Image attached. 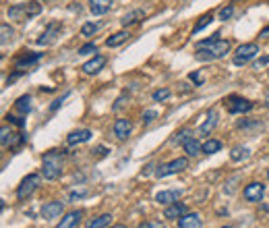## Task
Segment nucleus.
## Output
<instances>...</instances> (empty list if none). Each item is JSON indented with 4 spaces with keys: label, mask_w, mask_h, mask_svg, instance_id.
<instances>
[{
    "label": "nucleus",
    "mask_w": 269,
    "mask_h": 228,
    "mask_svg": "<svg viewBox=\"0 0 269 228\" xmlns=\"http://www.w3.org/2000/svg\"><path fill=\"white\" fill-rule=\"evenodd\" d=\"M197 54L195 58L201 60V62H212V60H218V58H224L226 52L230 50V42L228 40H222L220 34H214L212 38L207 40H201L197 46H195Z\"/></svg>",
    "instance_id": "obj_1"
},
{
    "label": "nucleus",
    "mask_w": 269,
    "mask_h": 228,
    "mask_svg": "<svg viewBox=\"0 0 269 228\" xmlns=\"http://www.w3.org/2000/svg\"><path fill=\"white\" fill-rule=\"evenodd\" d=\"M65 166V151L63 149H50L42 158V174L46 181H56L63 174Z\"/></svg>",
    "instance_id": "obj_2"
},
{
    "label": "nucleus",
    "mask_w": 269,
    "mask_h": 228,
    "mask_svg": "<svg viewBox=\"0 0 269 228\" xmlns=\"http://www.w3.org/2000/svg\"><path fill=\"white\" fill-rule=\"evenodd\" d=\"M42 13V5L38 3H27V5H17V7H11L9 9V19H15V21H27L36 15Z\"/></svg>",
    "instance_id": "obj_3"
},
{
    "label": "nucleus",
    "mask_w": 269,
    "mask_h": 228,
    "mask_svg": "<svg viewBox=\"0 0 269 228\" xmlns=\"http://www.w3.org/2000/svg\"><path fill=\"white\" fill-rule=\"evenodd\" d=\"M224 106L230 114H245V112H251L255 108V104L251 100H245L241 95H228L224 100Z\"/></svg>",
    "instance_id": "obj_4"
},
{
    "label": "nucleus",
    "mask_w": 269,
    "mask_h": 228,
    "mask_svg": "<svg viewBox=\"0 0 269 228\" xmlns=\"http://www.w3.org/2000/svg\"><path fill=\"white\" fill-rule=\"evenodd\" d=\"M40 183H42V176H40V174H27V176L21 181L19 189H17V199L23 201V199H27V197H32L34 191L40 189Z\"/></svg>",
    "instance_id": "obj_5"
},
{
    "label": "nucleus",
    "mask_w": 269,
    "mask_h": 228,
    "mask_svg": "<svg viewBox=\"0 0 269 228\" xmlns=\"http://www.w3.org/2000/svg\"><path fill=\"white\" fill-rule=\"evenodd\" d=\"M189 168V160L187 158H176L168 164H162L158 170H156V176L158 179H166V176H172V174H178Z\"/></svg>",
    "instance_id": "obj_6"
},
{
    "label": "nucleus",
    "mask_w": 269,
    "mask_h": 228,
    "mask_svg": "<svg viewBox=\"0 0 269 228\" xmlns=\"http://www.w3.org/2000/svg\"><path fill=\"white\" fill-rule=\"evenodd\" d=\"M257 54H259V46L249 42V44L238 46V50L234 52V58H232V62L236 64V67H243V64H247L249 60H253Z\"/></svg>",
    "instance_id": "obj_7"
},
{
    "label": "nucleus",
    "mask_w": 269,
    "mask_h": 228,
    "mask_svg": "<svg viewBox=\"0 0 269 228\" xmlns=\"http://www.w3.org/2000/svg\"><path fill=\"white\" fill-rule=\"evenodd\" d=\"M23 141H25L23 133H15L7 124L0 129V143H3V147H15V145H21Z\"/></svg>",
    "instance_id": "obj_8"
},
{
    "label": "nucleus",
    "mask_w": 269,
    "mask_h": 228,
    "mask_svg": "<svg viewBox=\"0 0 269 228\" xmlns=\"http://www.w3.org/2000/svg\"><path fill=\"white\" fill-rule=\"evenodd\" d=\"M61 29H63V25L58 23V21H50L48 27H46V31L42 34V38H38V44H40V46H50V44H54L56 38L61 36Z\"/></svg>",
    "instance_id": "obj_9"
},
{
    "label": "nucleus",
    "mask_w": 269,
    "mask_h": 228,
    "mask_svg": "<svg viewBox=\"0 0 269 228\" xmlns=\"http://www.w3.org/2000/svg\"><path fill=\"white\" fill-rule=\"evenodd\" d=\"M263 195H265V185L263 183H251L243 191V197L251 204H259L263 199Z\"/></svg>",
    "instance_id": "obj_10"
},
{
    "label": "nucleus",
    "mask_w": 269,
    "mask_h": 228,
    "mask_svg": "<svg viewBox=\"0 0 269 228\" xmlns=\"http://www.w3.org/2000/svg\"><path fill=\"white\" fill-rule=\"evenodd\" d=\"M42 58H44V52H36V54H27V52H25L21 58L15 60V69L21 71V73H25L29 67H34V64L40 62Z\"/></svg>",
    "instance_id": "obj_11"
},
{
    "label": "nucleus",
    "mask_w": 269,
    "mask_h": 228,
    "mask_svg": "<svg viewBox=\"0 0 269 228\" xmlns=\"http://www.w3.org/2000/svg\"><path fill=\"white\" fill-rule=\"evenodd\" d=\"M63 212H65V204L63 201H48L42 208V218L44 220H56V218L63 216Z\"/></svg>",
    "instance_id": "obj_12"
},
{
    "label": "nucleus",
    "mask_w": 269,
    "mask_h": 228,
    "mask_svg": "<svg viewBox=\"0 0 269 228\" xmlns=\"http://www.w3.org/2000/svg\"><path fill=\"white\" fill-rule=\"evenodd\" d=\"M131 129H133V122L129 120V118H118L116 122H114V135H116V139L118 141H125L129 135H131Z\"/></svg>",
    "instance_id": "obj_13"
},
{
    "label": "nucleus",
    "mask_w": 269,
    "mask_h": 228,
    "mask_svg": "<svg viewBox=\"0 0 269 228\" xmlns=\"http://www.w3.org/2000/svg\"><path fill=\"white\" fill-rule=\"evenodd\" d=\"M181 195H183V191H181V189H168V191H160V193L156 195V201H158L160 206H172L174 201H178V199H181Z\"/></svg>",
    "instance_id": "obj_14"
},
{
    "label": "nucleus",
    "mask_w": 269,
    "mask_h": 228,
    "mask_svg": "<svg viewBox=\"0 0 269 228\" xmlns=\"http://www.w3.org/2000/svg\"><path fill=\"white\" fill-rule=\"evenodd\" d=\"M104 64H106V58L104 56H94L92 60H87L85 64H83V73L85 75H96V73H100L102 69H104Z\"/></svg>",
    "instance_id": "obj_15"
},
{
    "label": "nucleus",
    "mask_w": 269,
    "mask_h": 228,
    "mask_svg": "<svg viewBox=\"0 0 269 228\" xmlns=\"http://www.w3.org/2000/svg\"><path fill=\"white\" fill-rule=\"evenodd\" d=\"M201 226H203V220H201V214L197 212L178 218V228H201Z\"/></svg>",
    "instance_id": "obj_16"
},
{
    "label": "nucleus",
    "mask_w": 269,
    "mask_h": 228,
    "mask_svg": "<svg viewBox=\"0 0 269 228\" xmlns=\"http://www.w3.org/2000/svg\"><path fill=\"white\" fill-rule=\"evenodd\" d=\"M83 218V212L81 210H75V212H69L65 218H61V224H58L56 228H77L79 222Z\"/></svg>",
    "instance_id": "obj_17"
},
{
    "label": "nucleus",
    "mask_w": 269,
    "mask_h": 228,
    "mask_svg": "<svg viewBox=\"0 0 269 228\" xmlns=\"http://www.w3.org/2000/svg\"><path fill=\"white\" fill-rule=\"evenodd\" d=\"M92 131L89 129H79V131H73V133H69V137H67V143L69 145H79V143H85V141H89L92 139Z\"/></svg>",
    "instance_id": "obj_18"
},
{
    "label": "nucleus",
    "mask_w": 269,
    "mask_h": 228,
    "mask_svg": "<svg viewBox=\"0 0 269 228\" xmlns=\"http://www.w3.org/2000/svg\"><path fill=\"white\" fill-rule=\"evenodd\" d=\"M185 214H187V206L181 201H174L172 206H166V210H164V218H168V220L183 218Z\"/></svg>",
    "instance_id": "obj_19"
},
{
    "label": "nucleus",
    "mask_w": 269,
    "mask_h": 228,
    "mask_svg": "<svg viewBox=\"0 0 269 228\" xmlns=\"http://www.w3.org/2000/svg\"><path fill=\"white\" fill-rule=\"evenodd\" d=\"M216 124H218V112L216 110H209V114H207V120L199 126V135H203V137H207L209 133L216 129Z\"/></svg>",
    "instance_id": "obj_20"
},
{
    "label": "nucleus",
    "mask_w": 269,
    "mask_h": 228,
    "mask_svg": "<svg viewBox=\"0 0 269 228\" xmlns=\"http://www.w3.org/2000/svg\"><path fill=\"white\" fill-rule=\"evenodd\" d=\"M143 19H145V13H143L141 9H135V11L127 13V15L121 19V23H123V27H131V25H137V23H141Z\"/></svg>",
    "instance_id": "obj_21"
},
{
    "label": "nucleus",
    "mask_w": 269,
    "mask_h": 228,
    "mask_svg": "<svg viewBox=\"0 0 269 228\" xmlns=\"http://www.w3.org/2000/svg\"><path fill=\"white\" fill-rule=\"evenodd\" d=\"M15 110L21 116H27L29 112H32V95H21L19 100L15 102Z\"/></svg>",
    "instance_id": "obj_22"
},
{
    "label": "nucleus",
    "mask_w": 269,
    "mask_h": 228,
    "mask_svg": "<svg viewBox=\"0 0 269 228\" xmlns=\"http://www.w3.org/2000/svg\"><path fill=\"white\" fill-rule=\"evenodd\" d=\"M112 214H102V216H98V218H94L92 222L87 224V228H110L112 226Z\"/></svg>",
    "instance_id": "obj_23"
},
{
    "label": "nucleus",
    "mask_w": 269,
    "mask_h": 228,
    "mask_svg": "<svg viewBox=\"0 0 269 228\" xmlns=\"http://www.w3.org/2000/svg\"><path fill=\"white\" fill-rule=\"evenodd\" d=\"M129 38H131L129 31H118V34H114V36H110V38L106 40V46H108V48H116V46L125 44Z\"/></svg>",
    "instance_id": "obj_24"
},
{
    "label": "nucleus",
    "mask_w": 269,
    "mask_h": 228,
    "mask_svg": "<svg viewBox=\"0 0 269 228\" xmlns=\"http://www.w3.org/2000/svg\"><path fill=\"white\" fill-rule=\"evenodd\" d=\"M89 9L94 15H104L110 11V0H89Z\"/></svg>",
    "instance_id": "obj_25"
},
{
    "label": "nucleus",
    "mask_w": 269,
    "mask_h": 228,
    "mask_svg": "<svg viewBox=\"0 0 269 228\" xmlns=\"http://www.w3.org/2000/svg\"><path fill=\"white\" fill-rule=\"evenodd\" d=\"M183 147H185V151H187V156H191V158H197L201 151H203V145H199V141L197 139H189V141H185L183 143Z\"/></svg>",
    "instance_id": "obj_26"
},
{
    "label": "nucleus",
    "mask_w": 269,
    "mask_h": 228,
    "mask_svg": "<svg viewBox=\"0 0 269 228\" xmlns=\"http://www.w3.org/2000/svg\"><path fill=\"white\" fill-rule=\"evenodd\" d=\"M193 137V131L189 126H185V129H181L178 133H174V137L170 139V143H176V145H181V143H185V141H189Z\"/></svg>",
    "instance_id": "obj_27"
},
{
    "label": "nucleus",
    "mask_w": 269,
    "mask_h": 228,
    "mask_svg": "<svg viewBox=\"0 0 269 228\" xmlns=\"http://www.w3.org/2000/svg\"><path fill=\"white\" fill-rule=\"evenodd\" d=\"M249 156H251V149H249V147H241V145L234 147V149L230 151V160H232V162H243V160H247Z\"/></svg>",
    "instance_id": "obj_28"
},
{
    "label": "nucleus",
    "mask_w": 269,
    "mask_h": 228,
    "mask_svg": "<svg viewBox=\"0 0 269 228\" xmlns=\"http://www.w3.org/2000/svg\"><path fill=\"white\" fill-rule=\"evenodd\" d=\"M220 149H222V141H218V139H207L203 143V154H207V156L218 154Z\"/></svg>",
    "instance_id": "obj_29"
},
{
    "label": "nucleus",
    "mask_w": 269,
    "mask_h": 228,
    "mask_svg": "<svg viewBox=\"0 0 269 228\" xmlns=\"http://www.w3.org/2000/svg\"><path fill=\"white\" fill-rule=\"evenodd\" d=\"M214 21V13H205V15H201L199 17V21H197V25L193 27V34H199V31L201 29H205L209 23H212Z\"/></svg>",
    "instance_id": "obj_30"
},
{
    "label": "nucleus",
    "mask_w": 269,
    "mask_h": 228,
    "mask_svg": "<svg viewBox=\"0 0 269 228\" xmlns=\"http://www.w3.org/2000/svg\"><path fill=\"white\" fill-rule=\"evenodd\" d=\"M238 129H243L245 133L253 135V129H261V122L259 120H241L238 122Z\"/></svg>",
    "instance_id": "obj_31"
},
{
    "label": "nucleus",
    "mask_w": 269,
    "mask_h": 228,
    "mask_svg": "<svg viewBox=\"0 0 269 228\" xmlns=\"http://www.w3.org/2000/svg\"><path fill=\"white\" fill-rule=\"evenodd\" d=\"M100 27H102V23H85V25L81 27V36H83V38H92Z\"/></svg>",
    "instance_id": "obj_32"
},
{
    "label": "nucleus",
    "mask_w": 269,
    "mask_h": 228,
    "mask_svg": "<svg viewBox=\"0 0 269 228\" xmlns=\"http://www.w3.org/2000/svg\"><path fill=\"white\" fill-rule=\"evenodd\" d=\"M0 31H3V46L9 42V40H13V36H15V31L9 27V23H3V27H0Z\"/></svg>",
    "instance_id": "obj_33"
},
{
    "label": "nucleus",
    "mask_w": 269,
    "mask_h": 228,
    "mask_svg": "<svg viewBox=\"0 0 269 228\" xmlns=\"http://www.w3.org/2000/svg\"><path fill=\"white\" fill-rule=\"evenodd\" d=\"M137 228H166V224L160 222V220H145V222L139 224Z\"/></svg>",
    "instance_id": "obj_34"
},
{
    "label": "nucleus",
    "mask_w": 269,
    "mask_h": 228,
    "mask_svg": "<svg viewBox=\"0 0 269 228\" xmlns=\"http://www.w3.org/2000/svg\"><path fill=\"white\" fill-rule=\"evenodd\" d=\"M168 97H170V89H156L154 91V100L156 102H164V100H168Z\"/></svg>",
    "instance_id": "obj_35"
},
{
    "label": "nucleus",
    "mask_w": 269,
    "mask_h": 228,
    "mask_svg": "<svg viewBox=\"0 0 269 228\" xmlns=\"http://www.w3.org/2000/svg\"><path fill=\"white\" fill-rule=\"evenodd\" d=\"M69 95H71V91H65V93H63L61 97H58V100H54V104L50 106V112H56L58 108H61V106H63V102L67 100V97H69Z\"/></svg>",
    "instance_id": "obj_36"
},
{
    "label": "nucleus",
    "mask_w": 269,
    "mask_h": 228,
    "mask_svg": "<svg viewBox=\"0 0 269 228\" xmlns=\"http://www.w3.org/2000/svg\"><path fill=\"white\" fill-rule=\"evenodd\" d=\"M220 19L222 21H228V19H232V15H234V7H224V9H220Z\"/></svg>",
    "instance_id": "obj_37"
},
{
    "label": "nucleus",
    "mask_w": 269,
    "mask_h": 228,
    "mask_svg": "<svg viewBox=\"0 0 269 228\" xmlns=\"http://www.w3.org/2000/svg\"><path fill=\"white\" fill-rule=\"evenodd\" d=\"M94 52H98L96 44H85V46H81V48H79V54H83V56H87V54H94Z\"/></svg>",
    "instance_id": "obj_38"
},
{
    "label": "nucleus",
    "mask_w": 269,
    "mask_h": 228,
    "mask_svg": "<svg viewBox=\"0 0 269 228\" xmlns=\"http://www.w3.org/2000/svg\"><path fill=\"white\" fill-rule=\"evenodd\" d=\"M267 64H269V54H267V56H261L259 60H255V62H253V69H257V71H259V69L267 67Z\"/></svg>",
    "instance_id": "obj_39"
},
{
    "label": "nucleus",
    "mask_w": 269,
    "mask_h": 228,
    "mask_svg": "<svg viewBox=\"0 0 269 228\" xmlns=\"http://www.w3.org/2000/svg\"><path fill=\"white\" fill-rule=\"evenodd\" d=\"M156 116H158V112H156V110H145V112H143V122H145V124L154 122V120H156Z\"/></svg>",
    "instance_id": "obj_40"
},
{
    "label": "nucleus",
    "mask_w": 269,
    "mask_h": 228,
    "mask_svg": "<svg viewBox=\"0 0 269 228\" xmlns=\"http://www.w3.org/2000/svg\"><path fill=\"white\" fill-rule=\"evenodd\" d=\"M125 102H129V95H127V93H123L121 97H118V100H116V104H114V108H112V110H121Z\"/></svg>",
    "instance_id": "obj_41"
},
{
    "label": "nucleus",
    "mask_w": 269,
    "mask_h": 228,
    "mask_svg": "<svg viewBox=\"0 0 269 228\" xmlns=\"http://www.w3.org/2000/svg\"><path fill=\"white\" fill-rule=\"evenodd\" d=\"M189 79H191L195 85H203V75H201L199 71H197V73H191V75H189Z\"/></svg>",
    "instance_id": "obj_42"
},
{
    "label": "nucleus",
    "mask_w": 269,
    "mask_h": 228,
    "mask_svg": "<svg viewBox=\"0 0 269 228\" xmlns=\"http://www.w3.org/2000/svg\"><path fill=\"white\" fill-rule=\"evenodd\" d=\"M7 120H9V122H13V124H17V126H21V129L25 126V120H23V118H17V116H11V114H9V116H7Z\"/></svg>",
    "instance_id": "obj_43"
},
{
    "label": "nucleus",
    "mask_w": 269,
    "mask_h": 228,
    "mask_svg": "<svg viewBox=\"0 0 269 228\" xmlns=\"http://www.w3.org/2000/svg\"><path fill=\"white\" fill-rule=\"evenodd\" d=\"M261 38H269V25L261 29Z\"/></svg>",
    "instance_id": "obj_44"
},
{
    "label": "nucleus",
    "mask_w": 269,
    "mask_h": 228,
    "mask_svg": "<svg viewBox=\"0 0 269 228\" xmlns=\"http://www.w3.org/2000/svg\"><path fill=\"white\" fill-rule=\"evenodd\" d=\"M96 151H98V156H104V154H106L108 149H106L104 145H100V147H96Z\"/></svg>",
    "instance_id": "obj_45"
},
{
    "label": "nucleus",
    "mask_w": 269,
    "mask_h": 228,
    "mask_svg": "<svg viewBox=\"0 0 269 228\" xmlns=\"http://www.w3.org/2000/svg\"><path fill=\"white\" fill-rule=\"evenodd\" d=\"M83 195H85L83 191L81 193H71V199H79V197H83Z\"/></svg>",
    "instance_id": "obj_46"
},
{
    "label": "nucleus",
    "mask_w": 269,
    "mask_h": 228,
    "mask_svg": "<svg viewBox=\"0 0 269 228\" xmlns=\"http://www.w3.org/2000/svg\"><path fill=\"white\" fill-rule=\"evenodd\" d=\"M265 104H267V106H269V89H267V91H265Z\"/></svg>",
    "instance_id": "obj_47"
},
{
    "label": "nucleus",
    "mask_w": 269,
    "mask_h": 228,
    "mask_svg": "<svg viewBox=\"0 0 269 228\" xmlns=\"http://www.w3.org/2000/svg\"><path fill=\"white\" fill-rule=\"evenodd\" d=\"M110 228H127L125 224H116V226H110Z\"/></svg>",
    "instance_id": "obj_48"
},
{
    "label": "nucleus",
    "mask_w": 269,
    "mask_h": 228,
    "mask_svg": "<svg viewBox=\"0 0 269 228\" xmlns=\"http://www.w3.org/2000/svg\"><path fill=\"white\" fill-rule=\"evenodd\" d=\"M222 228H232V226H222Z\"/></svg>",
    "instance_id": "obj_49"
},
{
    "label": "nucleus",
    "mask_w": 269,
    "mask_h": 228,
    "mask_svg": "<svg viewBox=\"0 0 269 228\" xmlns=\"http://www.w3.org/2000/svg\"><path fill=\"white\" fill-rule=\"evenodd\" d=\"M267 179H269V170H267Z\"/></svg>",
    "instance_id": "obj_50"
},
{
    "label": "nucleus",
    "mask_w": 269,
    "mask_h": 228,
    "mask_svg": "<svg viewBox=\"0 0 269 228\" xmlns=\"http://www.w3.org/2000/svg\"><path fill=\"white\" fill-rule=\"evenodd\" d=\"M267 75H269V73H267Z\"/></svg>",
    "instance_id": "obj_51"
}]
</instances>
